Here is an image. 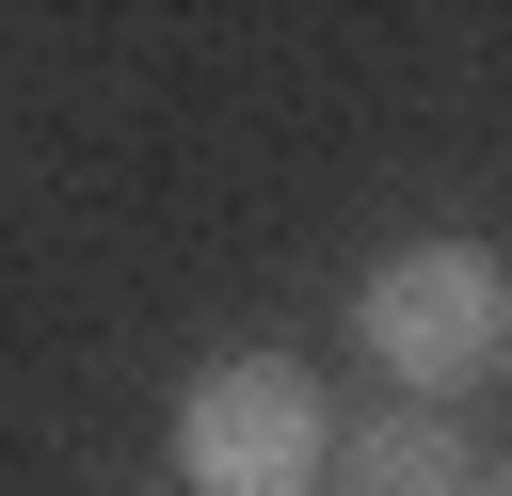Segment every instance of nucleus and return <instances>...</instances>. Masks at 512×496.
<instances>
[{
    "mask_svg": "<svg viewBox=\"0 0 512 496\" xmlns=\"http://www.w3.org/2000/svg\"><path fill=\"white\" fill-rule=\"evenodd\" d=\"M352 336L416 384V400H464L512 368V256L496 240H400L368 288H352Z\"/></svg>",
    "mask_w": 512,
    "mask_h": 496,
    "instance_id": "nucleus-1",
    "label": "nucleus"
},
{
    "mask_svg": "<svg viewBox=\"0 0 512 496\" xmlns=\"http://www.w3.org/2000/svg\"><path fill=\"white\" fill-rule=\"evenodd\" d=\"M320 464H336V416H320V384L288 352L192 368V400H176V480L192 496H304Z\"/></svg>",
    "mask_w": 512,
    "mask_h": 496,
    "instance_id": "nucleus-2",
    "label": "nucleus"
},
{
    "mask_svg": "<svg viewBox=\"0 0 512 496\" xmlns=\"http://www.w3.org/2000/svg\"><path fill=\"white\" fill-rule=\"evenodd\" d=\"M336 464H352V496H480V480H464V432H448L432 400H416V416L384 400L368 432H336Z\"/></svg>",
    "mask_w": 512,
    "mask_h": 496,
    "instance_id": "nucleus-3",
    "label": "nucleus"
},
{
    "mask_svg": "<svg viewBox=\"0 0 512 496\" xmlns=\"http://www.w3.org/2000/svg\"><path fill=\"white\" fill-rule=\"evenodd\" d=\"M480 496H512V464H496V480H480Z\"/></svg>",
    "mask_w": 512,
    "mask_h": 496,
    "instance_id": "nucleus-4",
    "label": "nucleus"
}]
</instances>
